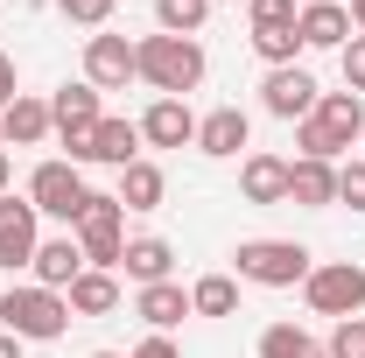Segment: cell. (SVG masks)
<instances>
[{"label": "cell", "mask_w": 365, "mask_h": 358, "mask_svg": "<svg viewBox=\"0 0 365 358\" xmlns=\"http://www.w3.org/2000/svg\"><path fill=\"white\" fill-rule=\"evenodd\" d=\"M134 316L148 323V330L169 337L182 316H190V288H182V281H155V288H140V295H134Z\"/></svg>", "instance_id": "obj_18"}, {"label": "cell", "mask_w": 365, "mask_h": 358, "mask_svg": "<svg viewBox=\"0 0 365 358\" xmlns=\"http://www.w3.org/2000/svg\"><path fill=\"white\" fill-rule=\"evenodd\" d=\"M317 98H323V91H317V78H309L302 63H281V71L260 78V106H267L274 120H309Z\"/></svg>", "instance_id": "obj_9"}, {"label": "cell", "mask_w": 365, "mask_h": 358, "mask_svg": "<svg viewBox=\"0 0 365 358\" xmlns=\"http://www.w3.org/2000/svg\"><path fill=\"white\" fill-rule=\"evenodd\" d=\"M29 274H36L43 288H56V295H63V288L85 274V253H78V239H43V246H36V260H29Z\"/></svg>", "instance_id": "obj_19"}, {"label": "cell", "mask_w": 365, "mask_h": 358, "mask_svg": "<svg viewBox=\"0 0 365 358\" xmlns=\"http://www.w3.org/2000/svg\"><path fill=\"white\" fill-rule=\"evenodd\" d=\"M295 7H330V0H295Z\"/></svg>", "instance_id": "obj_38"}, {"label": "cell", "mask_w": 365, "mask_h": 358, "mask_svg": "<svg viewBox=\"0 0 365 358\" xmlns=\"http://www.w3.org/2000/svg\"><path fill=\"white\" fill-rule=\"evenodd\" d=\"M359 140H365V134H359Z\"/></svg>", "instance_id": "obj_41"}, {"label": "cell", "mask_w": 365, "mask_h": 358, "mask_svg": "<svg viewBox=\"0 0 365 358\" xmlns=\"http://www.w3.org/2000/svg\"><path fill=\"white\" fill-rule=\"evenodd\" d=\"M29 204H36L43 218H63V225H78V218H85V204H91L85 176H78V162H43V169L29 176Z\"/></svg>", "instance_id": "obj_8"}, {"label": "cell", "mask_w": 365, "mask_h": 358, "mask_svg": "<svg viewBox=\"0 0 365 358\" xmlns=\"http://www.w3.org/2000/svg\"><path fill=\"white\" fill-rule=\"evenodd\" d=\"M197 148L204 155H218V162H246V148H253V120L239 113V106H211L204 120H197Z\"/></svg>", "instance_id": "obj_12"}, {"label": "cell", "mask_w": 365, "mask_h": 358, "mask_svg": "<svg viewBox=\"0 0 365 358\" xmlns=\"http://www.w3.org/2000/svg\"><path fill=\"white\" fill-rule=\"evenodd\" d=\"M288 204H309V211H330L337 204V162H288Z\"/></svg>", "instance_id": "obj_17"}, {"label": "cell", "mask_w": 365, "mask_h": 358, "mask_svg": "<svg viewBox=\"0 0 365 358\" xmlns=\"http://www.w3.org/2000/svg\"><path fill=\"white\" fill-rule=\"evenodd\" d=\"M7 183H14V176H7V148H0V197H7Z\"/></svg>", "instance_id": "obj_37"}, {"label": "cell", "mask_w": 365, "mask_h": 358, "mask_svg": "<svg viewBox=\"0 0 365 358\" xmlns=\"http://www.w3.org/2000/svg\"><path fill=\"white\" fill-rule=\"evenodd\" d=\"M0 330H14L21 344H49V337L71 330V302L56 288H43V281H21V288L0 295Z\"/></svg>", "instance_id": "obj_3"}, {"label": "cell", "mask_w": 365, "mask_h": 358, "mask_svg": "<svg viewBox=\"0 0 365 358\" xmlns=\"http://www.w3.org/2000/svg\"><path fill=\"white\" fill-rule=\"evenodd\" d=\"M98 120H106V113H98V85L78 78V85H56V91H49V127H56V140L71 148L78 169L91 162V127H98Z\"/></svg>", "instance_id": "obj_6"}, {"label": "cell", "mask_w": 365, "mask_h": 358, "mask_svg": "<svg viewBox=\"0 0 365 358\" xmlns=\"http://www.w3.org/2000/svg\"><path fill=\"white\" fill-rule=\"evenodd\" d=\"M140 120H98L91 127V162H106V169H127V162H140Z\"/></svg>", "instance_id": "obj_22"}, {"label": "cell", "mask_w": 365, "mask_h": 358, "mask_svg": "<svg viewBox=\"0 0 365 358\" xmlns=\"http://www.w3.org/2000/svg\"><path fill=\"white\" fill-rule=\"evenodd\" d=\"M127 358H182V352L169 344V337H162V330H148V337H140V344H134Z\"/></svg>", "instance_id": "obj_33"}, {"label": "cell", "mask_w": 365, "mask_h": 358, "mask_svg": "<svg viewBox=\"0 0 365 358\" xmlns=\"http://www.w3.org/2000/svg\"><path fill=\"white\" fill-rule=\"evenodd\" d=\"M14 98H21V91H14V56H7V49H0V113H7V106H14Z\"/></svg>", "instance_id": "obj_34"}, {"label": "cell", "mask_w": 365, "mask_h": 358, "mask_svg": "<svg viewBox=\"0 0 365 358\" xmlns=\"http://www.w3.org/2000/svg\"><path fill=\"white\" fill-rule=\"evenodd\" d=\"M134 63H140V85L155 98H190L204 85V43L197 36H140L134 43Z\"/></svg>", "instance_id": "obj_1"}, {"label": "cell", "mask_w": 365, "mask_h": 358, "mask_svg": "<svg viewBox=\"0 0 365 358\" xmlns=\"http://www.w3.org/2000/svg\"><path fill=\"white\" fill-rule=\"evenodd\" d=\"M232 267H239V281H253V288H302L317 260H309V246H295V239H239Z\"/></svg>", "instance_id": "obj_4"}, {"label": "cell", "mask_w": 365, "mask_h": 358, "mask_svg": "<svg viewBox=\"0 0 365 358\" xmlns=\"http://www.w3.org/2000/svg\"><path fill=\"white\" fill-rule=\"evenodd\" d=\"M246 21H253V29H295L302 7H295V0H246Z\"/></svg>", "instance_id": "obj_28"}, {"label": "cell", "mask_w": 365, "mask_h": 358, "mask_svg": "<svg viewBox=\"0 0 365 358\" xmlns=\"http://www.w3.org/2000/svg\"><path fill=\"white\" fill-rule=\"evenodd\" d=\"M127 211H162V197H169V176L155 169V162H127L120 169V190H113Z\"/></svg>", "instance_id": "obj_23"}, {"label": "cell", "mask_w": 365, "mask_h": 358, "mask_svg": "<svg viewBox=\"0 0 365 358\" xmlns=\"http://www.w3.org/2000/svg\"><path fill=\"white\" fill-rule=\"evenodd\" d=\"M91 358H120V352H91Z\"/></svg>", "instance_id": "obj_39"}, {"label": "cell", "mask_w": 365, "mask_h": 358, "mask_svg": "<svg viewBox=\"0 0 365 358\" xmlns=\"http://www.w3.org/2000/svg\"><path fill=\"white\" fill-rule=\"evenodd\" d=\"M134 78H140V63H134V43H127V36H91L85 43V85L127 91Z\"/></svg>", "instance_id": "obj_11"}, {"label": "cell", "mask_w": 365, "mask_h": 358, "mask_svg": "<svg viewBox=\"0 0 365 358\" xmlns=\"http://www.w3.org/2000/svg\"><path fill=\"white\" fill-rule=\"evenodd\" d=\"M351 29H359V36H365V0H351Z\"/></svg>", "instance_id": "obj_36"}, {"label": "cell", "mask_w": 365, "mask_h": 358, "mask_svg": "<svg viewBox=\"0 0 365 358\" xmlns=\"http://www.w3.org/2000/svg\"><path fill=\"white\" fill-rule=\"evenodd\" d=\"M323 352H330V358H365V316H344V323L330 330Z\"/></svg>", "instance_id": "obj_29"}, {"label": "cell", "mask_w": 365, "mask_h": 358, "mask_svg": "<svg viewBox=\"0 0 365 358\" xmlns=\"http://www.w3.org/2000/svg\"><path fill=\"white\" fill-rule=\"evenodd\" d=\"M239 197L246 204H288V162L281 155H246L239 162Z\"/></svg>", "instance_id": "obj_16"}, {"label": "cell", "mask_w": 365, "mask_h": 358, "mask_svg": "<svg viewBox=\"0 0 365 358\" xmlns=\"http://www.w3.org/2000/svg\"><path fill=\"white\" fill-rule=\"evenodd\" d=\"M359 134H365V98H359V91H323L317 113L295 120V148H302V162H344Z\"/></svg>", "instance_id": "obj_2"}, {"label": "cell", "mask_w": 365, "mask_h": 358, "mask_svg": "<svg viewBox=\"0 0 365 358\" xmlns=\"http://www.w3.org/2000/svg\"><path fill=\"white\" fill-rule=\"evenodd\" d=\"M49 134H56V127H49V98H29V91H21V98L0 113V148H43Z\"/></svg>", "instance_id": "obj_14"}, {"label": "cell", "mask_w": 365, "mask_h": 358, "mask_svg": "<svg viewBox=\"0 0 365 358\" xmlns=\"http://www.w3.org/2000/svg\"><path fill=\"white\" fill-rule=\"evenodd\" d=\"M120 267H127L134 288H155V281H169V267H176V246H169V239H155V232H140V239H127Z\"/></svg>", "instance_id": "obj_15"}, {"label": "cell", "mask_w": 365, "mask_h": 358, "mask_svg": "<svg viewBox=\"0 0 365 358\" xmlns=\"http://www.w3.org/2000/svg\"><path fill=\"white\" fill-rule=\"evenodd\" d=\"M71 232H78V253H85V267H106V274H120V253H127V204H120V197L91 190L85 218L71 225Z\"/></svg>", "instance_id": "obj_5"}, {"label": "cell", "mask_w": 365, "mask_h": 358, "mask_svg": "<svg viewBox=\"0 0 365 358\" xmlns=\"http://www.w3.org/2000/svg\"><path fill=\"white\" fill-rule=\"evenodd\" d=\"M0 358H21V337L14 330H0Z\"/></svg>", "instance_id": "obj_35"}, {"label": "cell", "mask_w": 365, "mask_h": 358, "mask_svg": "<svg viewBox=\"0 0 365 358\" xmlns=\"http://www.w3.org/2000/svg\"><path fill=\"white\" fill-rule=\"evenodd\" d=\"M190 316H239V281H232V274L190 281Z\"/></svg>", "instance_id": "obj_24"}, {"label": "cell", "mask_w": 365, "mask_h": 358, "mask_svg": "<svg viewBox=\"0 0 365 358\" xmlns=\"http://www.w3.org/2000/svg\"><path fill=\"white\" fill-rule=\"evenodd\" d=\"M63 302H71V316H113V310H120V274L85 267L71 288H63Z\"/></svg>", "instance_id": "obj_20"}, {"label": "cell", "mask_w": 365, "mask_h": 358, "mask_svg": "<svg viewBox=\"0 0 365 358\" xmlns=\"http://www.w3.org/2000/svg\"><path fill=\"white\" fill-rule=\"evenodd\" d=\"M140 140H148V148H197V113H190V98H155V106L140 113Z\"/></svg>", "instance_id": "obj_13"}, {"label": "cell", "mask_w": 365, "mask_h": 358, "mask_svg": "<svg viewBox=\"0 0 365 358\" xmlns=\"http://www.w3.org/2000/svg\"><path fill=\"white\" fill-rule=\"evenodd\" d=\"M337 63H344V91H359V98H365V36H351V43L337 49Z\"/></svg>", "instance_id": "obj_32"}, {"label": "cell", "mask_w": 365, "mask_h": 358, "mask_svg": "<svg viewBox=\"0 0 365 358\" xmlns=\"http://www.w3.org/2000/svg\"><path fill=\"white\" fill-rule=\"evenodd\" d=\"M302 49H344L351 43V7L344 0H330V7H302Z\"/></svg>", "instance_id": "obj_21"}, {"label": "cell", "mask_w": 365, "mask_h": 358, "mask_svg": "<svg viewBox=\"0 0 365 358\" xmlns=\"http://www.w3.org/2000/svg\"><path fill=\"white\" fill-rule=\"evenodd\" d=\"M36 218H43V211H36L29 197H14V190L0 197V267H7V274L36 260V246H43V232H36Z\"/></svg>", "instance_id": "obj_10"}, {"label": "cell", "mask_w": 365, "mask_h": 358, "mask_svg": "<svg viewBox=\"0 0 365 358\" xmlns=\"http://www.w3.org/2000/svg\"><path fill=\"white\" fill-rule=\"evenodd\" d=\"M204 14H211V0H155L162 36H197V29H204Z\"/></svg>", "instance_id": "obj_27"}, {"label": "cell", "mask_w": 365, "mask_h": 358, "mask_svg": "<svg viewBox=\"0 0 365 358\" xmlns=\"http://www.w3.org/2000/svg\"><path fill=\"white\" fill-rule=\"evenodd\" d=\"M337 204H351V211H365V155H351V162H337Z\"/></svg>", "instance_id": "obj_30"}, {"label": "cell", "mask_w": 365, "mask_h": 358, "mask_svg": "<svg viewBox=\"0 0 365 358\" xmlns=\"http://www.w3.org/2000/svg\"><path fill=\"white\" fill-rule=\"evenodd\" d=\"M56 14L78 21V29H106L113 21V0H56Z\"/></svg>", "instance_id": "obj_31"}, {"label": "cell", "mask_w": 365, "mask_h": 358, "mask_svg": "<svg viewBox=\"0 0 365 358\" xmlns=\"http://www.w3.org/2000/svg\"><path fill=\"white\" fill-rule=\"evenodd\" d=\"M302 302L317 316H359L365 310V267H351V260H323V267H309V281H302Z\"/></svg>", "instance_id": "obj_7"}, {"label": "cell", "mask_w": 365, "mask_h": 358, "mask_svg": "<svg viewBox=\"0 0 365 358\" xmlns=\"http://www.w3.org/2000/svg\"><path fill=\"white\" fill-rule=\"evenodd\" d=\"M211 7H218V0H211Z\"/></svg>", "instance_id": "obj_40"}, {"label": "cell", "mask_w": 365, "mask_h": 358, "mask_svg": "<svg viewBox=\"0 0 365 358\" xmlns=\"http://www.w3.org/2000/svg\"><path fill=\"white\" fill-rule=\"evenodd\" d=\"M253 56H260L267 71L295 63V56H302V29H253Z\"/></svg>", "instance_id": "obj_26"}, {"label": "cell", "mask_w": 365, "mask_h": 358, "mask_svg": "<svg viewBox=\"0 0 365 358\" xmlns=\"http://www.w3.org/2000/svg\"><path fill=\"white\" fill-rule=\"evenodd\" d=\"M260 358H330V352H323L302 323H267L260 330Z\"/></svg>", "instance_id": "obj_25"}]
</instances>
